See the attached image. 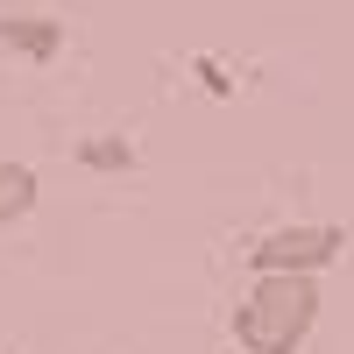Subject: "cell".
Returning a JSON list of instances; mask_svg holds the SVG:
<instances>
[{
  "label": "cell",
  "instance_id": "1",
  "mask_svg": "<svg viewBox=\"0 0 354 354\" xmlns=\"http://www.w3.org/2000/svg\"><path fill=\"white\" fill-rule=\"evenodd\" d=\"M241 354H298L319 326V277L305 270H262L227 312Z\"/></svg>",
  "mask_w": 354,
  "mask_h": 354
},
{
  "label": "cell",
  "instance_id": "2",
  "mask_svg": "<svg viewBox=\"0 0 354 354\" xmlns=\"http://www.w3.org/2000/svg\"><path fill=\"white\" fill-rule=\"evenodd\" d=\"M347 255V234L340 227H326V220H298V227H270L262 241H248V270L262 277V270H305V277H319L326 262H340Z\"/></svg>",
  "mask_w": 354,
  "mask_h": 354
},
{
  "label": "cell",
  "instance_id": "3",
  "mask_svg": "<svg viewBox=\"0 0 354 354\" xmlns=\"http://www.w3.org/2000/svg\"><path fill=\"white\" fill-rule=\"evenodd\" d=\"M0 50L21 64H57L64 57V21L57 15H0Z\"/></svg>",
  "mask_w": 354,
  "mask_h": 354
},
{
  "label": "cell",
  "instance_id": "4",
  "mask_svg": "<svg viewBox=\"0 0 354 354\" xmlns=\"http://www.w3.org/2000/svg\"><path fill=\"white\" fill-rule=\"evenodd\" d=\"M71 156H78L85 170H93V177H128V170L142 163V149H135L128 135H113V128H100V135H78V142H71Z\"/></svg>",
  "mask_w": 354,
  "mask_h": 354
},
{
  "label": "cell",
  "instance_id": "5",
  "mask_svg": "<svg viewBox=\"0 0 354 354\" xmlns=\"http://www.w3.org/2000/svg\"><path fill=\"white\" fill-rule=\"evenodd\" d=\"M36 198H43L36 163H0V227L28 220V213H36Z\"/></svg>",
  "mask_w": 354,
  "mask_h": 354
},
{
  "label": "cell",
  "instance_id": "6",
  "mask_svg": "<svg viewBox=\"0 0 354 354\" xmlns=\"http://www.w3.org/2000/svg\"><path fill=\"white\" fill-rule=\"evenodd\" d=\"M192 78H198L213 100H234V93H241V85H234V71L220 64V57H192Z\"/></svg>",
  "mask_w": 354,
  "mask_h": 354
}]
</instances>
